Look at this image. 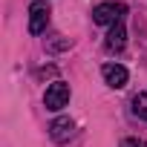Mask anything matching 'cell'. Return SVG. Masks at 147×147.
<instances>
[{"label": "cell", "instance_id": "6da1fadb", "mask_svg": "<svg viewBox=\"0 0 147 147\" xmlns=\"http://www.w3.org/2000/svg\"><path fill=\"white\" fill-rule=\"evenodd\" d=\"M69 95H72L69 84H66V81H55V84H49V87H46L43 107H46V110H52V113H58V110H63V107L69 104Z\"/></svg>", "mask_w": 147, "mask_h": 147}, {"label": "cell", "instance_id": "7a4b0ae2", "mask_svg": "<svg viewBox=\"0 0 147 147\" xmlns=\"http://www.w3.org/2000/svg\"><path fill=\"white\" fill-rule=\"evenodd\" d=\"M124 12H127L124 3H101V6L92 9V20L101 23V26H115V23H121Z\"/></svg>", "mask_w": 147, "mask_h": 147}, {"label": "cell", "instance_id": "3957f363", "mask_svg": "<svg viewBox=\"0 0 147 147\" xmlns=\"http://www.w3.org/2000/svg\"><path fill=\"white\" fill-rule=\"evenodd\" d=\"M49 6L43 0H35L29 6V35H43L46 32V23H49Z\"/></svg>", "mask_w": 147, "mask_h": 147}, {"label": "cell", "instance_id": "277c9868", "mask_svg": "<svg viewBox=\"0 0 147 147\" xmlns=\"http://www.w3.org/2000/svg\"><path fill=\"white\" fill-rule=\"evenodd\" d=\"M72 133H75V121H72L69 115H58V118L49 124V136H52V141H58V144L69 141Z\"/></svg>", "mask_w": 147, "mask_h": 147}, {"label": "cell", "instance_id": "5b68a950", "mask_svg": "<svg viewBox=\"0 0 147 147\" xmlns=\"http://www.w3.org/2000/svg\"><path fill=\"white\" fill-rule=\"evenodd\" d=\"M101 75H104V81H107V87H113V90H121V87H127V69L121 66V63H104L101 66Z\"/></svg>", "mask_w": 147, "mask_h": 147}, {"label": "cell", "instance_id": "8992f818", "mask_svg": "<svg viewBox=\"0 0 147 147\" xmlns=\"http://www.w3.org/2000/svg\"><path fill=\"white\" fill-rule=\"evenodd\" d=\"M124 43H127V29H124V23H115V26H110L104 46H107L110 52H121V49H124Z\"/></svg>", "mask_w": 147, "mask_h": 147}, {"label": "cell", "instance_id": "52a82bcc", "mask_svg": "<svg viewBox=\"0 0 147 147\" xmlns=\"http://www.w3.org/2000/svg\"><path fill=\"white\" fill-rule=\"evenodd\" d=\"M133 115H138L141 121H147V92H138V95H133Z\"/></svg>", "mask_w": 147, "mask_h": 147}, {"label": "cell", "instance_id": "ba28073f", "mask_svg": "<svg viewBox=\"0 0 147 147\" xmlns=\"http://www.w3.org/2000/svg\"><path fill=\"white\" fill-rule=\"evenodd\" d=\"M121 147H147V141L144 138H124Z\"/></svg>", "mask_w": 147, "mask_h": 147}]
</instances>
